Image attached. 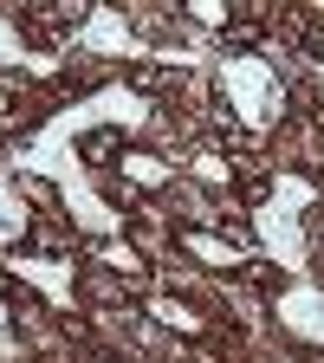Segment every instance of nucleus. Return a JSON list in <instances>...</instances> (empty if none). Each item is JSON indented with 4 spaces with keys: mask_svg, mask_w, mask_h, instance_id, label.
I'll return each mask as SVG.
<instances>
[{
    "mask_svg": "<svg viewBox=\"0 0 324 363\" xmlns=\"http://www.w3.org/2000/svg\"><path fill=\"white\" fill-rule=\"evenodd\" d=\"M98 123H117V130H143L150 123V98L136 84H104V91H91V98H78L72 111H59V117H45L26 143L7 156V169H20V175H52L59 182V195H65V208H72V220L84 227L91 240H117L123 234V214H111V201H98V189L84 182V162L72 156V143L84 130H98Z\"/></svg>",
    "mask_w": 324,
    "mask_h": 363,
    "instance_id": "nucleus-1",
    "label": "nucleus"
},
{
    "mask_svg": "<svg viewBox=\"0 0 324 363\" xmlns=\"http://www.w3.org/2000/svg\"><path fill=\"white\" fill-rule=\"evenodd\" d=\"M318 208V182L305 175H279L272 195L253 208V240L272 266H286L292 279H305V214Z\"/></svg>",
    "mask_w": 324,
    "mask_h": 363,
    "instance_id": "nucleus-2",
    "label": "nucleus"
},
{
    "mask_svg": "<svg viewBox=\"0 0 324 363\" xmlns=\"http://www.w3.org/2000/svg\"><path fill=\"white\" fill-rule=\"evenodd\" d=\"M227 98H234L240 123L247 130H272L286 111V84H279V65H272L266 52H234V59H214Z\"/></svg>",
    "mask_w": 324,
    "mask_h": 363,
    "instance_id": "nucleus-3",
    "label": "nucleus"
},
{
    "mask_svg": "<svg viewBox=\"0 0 324 363\" xmlns=\"http://www.w3.org/2000/svg\"><path fill=\"white\" fill-rule=\"evenodd\" d=\"M72 52H111V59H150L143 52V39L130 33V20L117 13V7H84V20H78V33L72 39H59V65L72 59Z\"/></svg>",
    "mask_w": 324,
    "mask_h": 363,
    "instance_id": "nucleus-4",
    "label": "nucleus"
},
{
    "mask_svg": "<svg viewBox=\"0 0 324 363\" xmlns=\"http://www.w3.org/2000/svg\"><path fill=\"white\" fill-rule=\"evenodd\" d=\"M7 272L13 279H26L45 305L72 311L78 305V286H72V259H45V253H7Z\"/></svg>",
    "mask_w": 324,
    "mask_h": 363,
    "instance_id": "nucleus-5",
    "label": "nucleus"
},
{
    "mask_svg": "<svg viewBox=\"0 0 324 363\" xmlns=\"http://www.w3.org/2000/svg\"><path fill=\"white\" fill-rule=\"evenodd\" d=\"M272 311H279V325H286L292 337H305V344H324V286H311V279H292L279 298H272Z\"/></svg>",
    "mask_w": 324,
    "mask_h": 363,
    "instance_id": "nucleus-6",
    "label": "nucleus"
},
{
    "mask_svg": "<svg viewBox=\"0 0 324 363\" xmlns=\"http://www.w3.org/2000/svg\"><path fill=\"white\" fill-rule=\"evenodd\" d=\"M189 253H195V259H214V266H247V259H253L247 247H227V240H214V234H189Z\"/></svg>",
    "mask_w": 324,
    "mask_h": 363,
    "instance_id": "nucleus-7",
    "label": "nucleus"
},
{
    "mask_svg": "<svg viewBox=\"0 0 324 363\" xmlns=\"http://www.w3.org/2000/svg\"><path fill=\"white\" fill-rule=\"evenodd\" d=\"M20 234H26V201H20V195H7V182H0V253H7Z\"/></svg>",
    "mask_w": 324,
    "mask_h": 363,
    "instance_id": "nucleus-8",
    "label": "nucleus"
},
{
    "mask_svg": "<svg viewBox=\"0 0 324 363\" xmlns=\"http://www.w3.org/2000/svg\"><path fill=\"white\" fill-rule=\"evenodd\" d=\"M7 65H20V72H33V52H26V39L13 33V20H7V13H0V72H7ZM0 111H7V104H0Z\"/></svg>",
    "mask_w": 324,
    "mask_h": 363,
    "instance_id": "nucleus-9",
    "label": "nucleus"
},
{
    "mask_svg": "<svg viewBox=\"0 0 324 363\" xmlns=\"http://www.w3.org/2000/svg\"><path fill=\"white\" fill-rule=\"evenodd\" d=\"M150 318H162L169 331H201V318H195L189 305H181V298H162V292L150 298Z\"/></svg>",
    "mask_w": 324,
    "mask_h": 363,
    "instance_id": "nucleus-10",
    "label": "nucleus"
},
{
    "mask_svg": "<svg viewBox=\"0 0 324 363\" xmlns=\"http://www.w3.org/2000/svg\"><path fill=\"white\" fill-rule=\"evenodd\" d=\"M123 175L136 182V189H156V182H169V162H156V156H143V150H130V156H123Z\"/></svg>",
    "mask_w": 324,
    "mask_h": 363,
    "instance_id": "nucleus-11",
    "label": "nucleus"
},
{
    "mask_svg": "<svg viewBox=\"0 0 324 363\" xmlns=\"http://www.w3.org/2000/svg\"><path fill=\"white\" fill-rule=\"evenodd\" d=\"M7 318H13V311H7V298H0V363H13V357H20V337H13Z\"/></svg>",
    "mask_w": 324,
    "mask_h": 363,
    "instance_id": "nucleus-12",
    "label": "nucleus"
},
{
    "mask_svg": "<svg viewBox=\"0 0 324 363\" xmlns=\"http://www.w3.org/2000/svg\"><path fill=\"white\" fill-rule=\"evenodd\" d=\"M189 7H195V20H201V26H220V20H227L220 0H189Z\"/></svg>",
    "mask_w": 324,
    "mask_h": 363,
    "instance_id": "nucleus-13",
    "label": "nucleus"
},
{
    "mask_svg": "<svg viewBox=\"0 0 324 363\" xmlns=\"http://www.w3.org/2000/svg\"><path fill=\"white\" fill-rule=\"evenodd\" d=\"M195 175H201V182H227V162H214V156H201V162H195Z\"/></svg>",
    "mask_w": 324,
    "mask_h": 363,
    "instance_id": "nucleus-14",
    "label": "nucleus"
}]
</instances>
